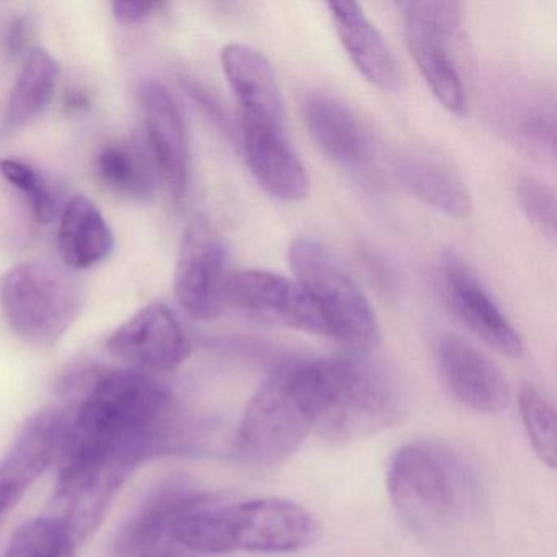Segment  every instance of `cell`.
Masks as SVG:
<instances>
[{"label": "cell", "mask_w": 557, "mask_h": 557, "mask_svg": "<svg viewBox=\"0 0 557 557\" xmlns=\"http://www.w3.org/2000/svg\"><path fill=\"white\" fill-rule=\"evenodd\" d=\"M227 253L220 234L203 220L188 224L178 247L174 289L191 318L210 321L226 305Z\"/></svg>", "instance_id": "obj_10"}, {"label": "cell", "mask_w": 557, "mask_h": 557, "mask_svg": "<svg viewBox=\"0 0 557 557\" xmlns=\"http://www.w3.org/2000/svg\"><path fill=\"white\" fill-rule=\"evenodd\" d=\"M66 425V407L38 412L0 459V517L57 462Z\"/></svg>", "instance_id": "obj_16"}, {"label": "cell", "mask_w": 557, "mask_h": 557, "mask_svg": "<svg viewBox=\"0 0 557 557\" xmlns=\"http://www.w3.org/2000/svg\"><path fill=\"white\" fill-rule=\"evenodd\" d=\"M397 181L417 200L456 220L472 211V197L465 178L442 159L429 154H407L397 161Z\"/></svg>", "instance_id": "obj_20"}, {"label": "cell", "mask_w": 557, "mask_h": 557, "mask_svg": "<svg viewBox=\"0 0 557 557\" xmlns=\"http://www.w3.org/2000/svg\"><path fill=\"white\" fill-rule=\"evenodd\" d=\"M288 260L293 278L321 312L331 338L358 350L376 344L380 327L370 299L324 244L296 237Z\"/></svg>", "instance_id": "obj_7"}, {"label": "cell", "mask_w": 557, "mask_h": 557, "mask_svg": "<svg viewBox=\"0 0 557 557\" xmlns=\"http://www.w3.org/2000/svg\"><path fill=\"white\" fill-rule=\"evenodd\" d=\"M387 492L404 521L430 541L462 536L485 510L478 469L440 440H416L397 449L387 469Z\"/></svg>", "instance_id": "obj_2"}, {"label": "cell", "mask_w": 557, "mask_h": 557, "mask_svg": "<svg viewBox=\"0 0 557 557\" xmlns=\"http://www.w3.org/2000/svg\"><path fill=\"white\" fill-rule=\"evenodd\" d=\"M34 22L28 17H18L9 24L5 35V47L12 57L24 53L27 57L34 48H30V40L34 38Z\"/></svg>", "instance_id": "obj_29"}, {"label": "cell", "mask_w": 557, "mask_h": 557, "mask_svg": "<svg viewBox=\"0 0 557 557\" xmlns=\"http://www.w3.org/2000/svg\"><path fill=\"white\" fill-rule=\"evenodd\" d=\"M244 159L260 187L282 201L308 198V172L283 132V122L237 119Z\"/></svg>", "instance_id": "obj_14"}, {"label": "cell", "mask_w": 557, "mask_h": 557, "mask_svg": "<svg viewBox=\"0 0 557 557\" xmlns=\"http://www.w3.org/2000/svg\"><path fill=\"white\" fill-rule=\"evenodd\" d=\"M265 324L329 337V327L306 289L292 276L243 270L227 280L226 305Z\"/></svg>", "instance_id": "obj_11"}, {"label": "cell", "mask_w": 557, "mask_h": 557, "mask_svg": "<svg viewBox=\"0 0 557 557\" xmlns=\"http://www.w3.org/2000/svg\"><path fill=\"white\" fill-rule=\"evenodd\" d=\"M443 292L459 321L488 347L505 357L523 354V341L479 276L456 253H446L442 267Z\"/></svg>", "instance_id": "obj_13"}, {"label": "cell", "mask_w": 557, "mask_h": 557, "mask_svg": "<svg viewBox=\"0 0 557 557\" xmlns=\"http://www.w3.org/2000/svg\"><path fill=\"white\" fill-rule=\"evenodd\" d=\"M319 419L329 442H350L393 425L400 399L393 381L360 357L318 358Z\"/></svg>", "instance_id": "obj_5"}, {"label": "cell", "mask_w": 557, "mask_h": 557, "mask_svg": "<svg viewBox=\"0 0 557 557\" xmlns=\"http://www.w3.org/2000/svg\"><path fill=\"white\" fill-rule=\"evenodd\" d=\"M400 11L404 37L417 70L443 109L461 115L466 90L451 53L461 8L455 2H404Z\"/></svg>", "instance_id": "obj_8"}, {"label": "cell", "mask_w": 557, "mask_h": 557, "mask_svg": "<svg viewBox=\"0 0 557 557\" xmlns=\"http://www.w3.org/2000/svg\"><path fill=\"white\" fill-rule=\"evenodd\" d=\"M107 350L132 370L159 373L187 360L191 345L175 312L162 302H151L110 335Z\"/></svg>", "instance_id": "obj_12"}, {"label": "cell", "mask_w": 557, "mask_h": 557, "mask_svg": "<svg viewBox=\"0 0 557 557\" xmlns=\"http://www.w3.org/2000/svg\"><path fill=\"white\" fill-rule=\"evenodd\" d=\"M518 406L531 448L543 465L556 468L557 422L553 404L536 387L524 386L518 396Z\"/></svg>", "instance_id": "obj_26"}, {"label": "cell", "mask_w": 557, "mask_h": 557, "mask_svg": "<svg viewBox=\"0 0 557 557\" xmlns=\"http://www.w3.org/2000/svg\"><path fill=\"white\" fill-rule=\"evenodd\" d=\"M83 283L64 267L25 262L0 280V309L12 331L35 347H51L83 311Z\"/></svg>", "instance_id": "obj_6"}, {"label": "cell", "mask_w": 557, "mask_h": 557, "mask_svg": "<svg viewBox=\"0 0 557 557\" xmlns=\"http://www.w3.org/2000/svg\"><path fill=\"white\" fill-rule=\"evenodd\" d=\"M221 66L236 99L237 119L283 122L278 81L259 50L244 44L226 45L221 51Z\"/></svg>", "instance_id": "obj_18"}, {"label": "cell", "mask_w": 557, "mask_h": 557, "mask_svg": "<svg viewBox=\"0 0 557 557\" xmlns=\"http://www.w3.org/2000/svg\"><path fill=\"white\" fill-rule=\"evenodd\" d=\"M518 205L524 216L554 239L556 236V195L550 187L534 177L520 178L517 185Z\"/></svg>", "instance_id": "obj_28"}, {"label": "cell", "mask_w": 557, "mask_h": 557, "mask_svg": "<svg viewBox=\"0 0 557 557\" xmlns=\"http://www.w3.org/2000/svg\"><path fill=\"white\" fill-rule=\"evenodd\" d=\"M96 168L102 184L119 197L139 203L154 198L159 172L145 143L106 146L97 156Z\"/></svg>", "instance_id": "obj_23"}, {"label": "cell", "mask_w": 557, "mask_h": 557, "mask_svg": "<svg viewBox=\"0 0 557 557\" xmlns=\"http://www.w3.org/2000/svg\"><path fill=\"white\" fill-rule=\"evenodd\" d=\"M438 367L453 396L479 413H498L511 400L510 384L500 368L456 335L440 341Z\"/></svg>", "instance_id": "obj_17"}, {"label": "cell", "mask_w": 557, "mask_h": 557, "mask_svg": "<svg viewBox=\"0 0 557 557\" xmlns=\"http://www.w3.org/2000/svg\"><path fill=\"white\" fill-rule=\"evenodd\" d=\"M0 175L27 198L38 223L50 224L54 220L58 211L57 198L44 177L32 165L18 159H2Z\"/></svg>", "instance_id": "obj_27"}, {"label": "cell", "mask_w": 557, "mask_h": 557, "mask_svg": "<svg viewBox=\"0 0 557 557\" xmlns=\"http://www.w3.org/2000/svg\"><path fill=\"white\" fill-rule=\"evenodd\" d=\"M83 396L66 407L57 502L84 530L102 524L123 482L178 442L174 400L143 371H84Z\"/></svg>", "instance_id": "obj_1"}, {"label": "cell", "mask_w": 557, "mask_h": 557, "mask_svg": "<svg viewBox=\"0 0 557 557\" xmlns=\"http://www.w3.org/2000/svg\"><path fill=\"white\" fill-rule=\"evenodd\" d=\"M318 417V358L285 361L250 399L237 430V453L250 465H278L315 432Z\"/></svg>", "instance_id": "obj_4"}, {"label": "cell", "mask_w": 557, "mask_h": 557, "mask_svg": "<svg viewBox=\"0 0 557 557\" xmlns=\"http://www.w3.org/2000/svg\"><path fill=\"white\" fill-rule=\"evenodd\" d=\"M57 246L70 269L87 270L112 256L115 236L99 208L76 195L61 211Z\"/></svg>", "instance_id": "obj_21"}, {"label": "cell", "mask_w": 557, "mask_h": 557, "mask_svg": "<svg viewBox=\"0 0 557 557\" xmlns=\"http://www.w3.org/2000/svg\"><path fill=\"white\" fill-rule=\"evenodd\" d=\"M319 523L311 511L278 497L236 504H207L187 511L174 537L190 554H288L315 543Z\"/></svg>", "instance_id": "obj_3"}, {"label": "cell", "mask_w": 557, "mask_h": 557, "mask_svg": "<svg viewBox=\"0 0 557 557\" xmlns=\"http://www.w3.org/2000/svg\"><path fill=\"white\" fill-rule=\"evenodd\" d=\"M187 90L195 100H197L198 106L207 112V115L210 116L211 120H214L220 128H223L224 132H230V119H227L226 110L221 106L220 100H216V97L213 94L208 92L207 89L200 86V84L194 83V81H187Z\"/></svg>", "instance_id": "obj_31"}, {"label": "cell", "mask_w": 557, "mask_h": 557, "mask_svg": "<svg viewBox=\"0 0 557 557\" xmlns=\"http://www.w3.org/2000/svg\"><path fill=\"white\" fill-rule=\"evenodd\" d=\"M327 8L342 47L358 73L380 89H396L400 83L396 58L360 5L355 2H331Z\"/></svg>", "instance_id": "obj_19"}, {"label": "cell", "mask_w": 557, "mask_h": 557, "mask_svg": "<svg viewBox=\"0 0 557 557\" xmlns=\"http://www.w3.org/2000/svg\"><path fill=\"white\" fill-rule=\"evenodd\" d=\"M79 544L58 517H40L25 523L12 536L2 557H76Z\"/></svg>", "instance_id": "obj_25"}, {"label": "cell", "mask_w": 557, "mask_h": 557, "mask_svg": "<svg viewBox=\"0 0 557 557\" xmlns=\"http://www.w3.org/2000/svg\"><path fill=\"white\" fill-rule=\"evenodd\" d=\"M138 100L145 115L146 145L159 177L178 203L188 182L187 129L181 110L169 90L154 79L139 83Z\"/></svg>", "instance_id": "obj_15"}, {"label": "cell", "mask_w": 557, "mask_h": 557, "mask_svg": "<svg viewBox=\"0 0 557 557\" xmlns=\"http://www.w3.org/2000/svg\"><path fill=\"white\" fill-rule=\"evenodd\" d=\"M309 135L322 152L337 164L354 168L367 156V139L347 106L327 96L312 94L302 103Z\"/></svg>", "instance_id": "obj_22"}, {"label": "cell", "mask_w": 557, "mask_h": 557, "mask_svg": "<svg viewBox=\"0 0 557 557\" xmlns=\"http://www.w3.org/2000/svg\"><path fill=\"white\" fill-rule=\"evenodd\" d=\"M165 4L161 2H115L112 4L113 15L123 25L143 24Z\"/></svg>", "instance_id": "obj_30"}, {"label": "cell", "mask_w": 557, "mask_h": 557, "mask_svg": "<svg viewBox=\"0 0 557 557\" xmlns=\"http://www.w3.org/2000/svg\"><path fill=\"white\" fill-rule=\"evenodd\" d=\"M210 502L188 479L174 478L146 495L116 534L112 557H190L175 541L178 518Z\"/></svg>", "instance_id": "obj_9"}, {"label": "cell", "mask_w": 557, "mask_h": 557, "mask_svg": "<svg viewBox=\"0 0 557 557\" xmlns=\"http://www.w3.org/2000/svg\"><path fill=\"white\" fill-rule=\"evenodd\" d=\"M58 79V61L47 50L34 48L25 58L24 67L9 99L5 129L14 132L40 119L53 102Z\"/></svg>", "instance_id": "obj_24"}]
</instances>
